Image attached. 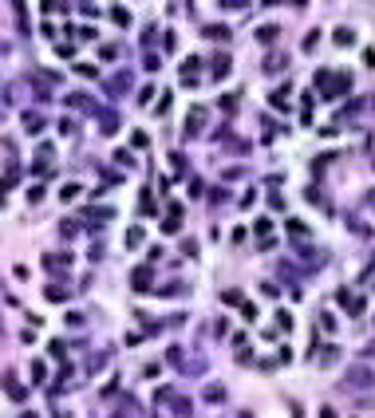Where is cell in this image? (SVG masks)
I'll list each match as a JSON object with an SVG mask.
<instances>
[{
    "mask_svg": "<svg viewBox=\"0 0 375 418\" xmlns=\"http://www.w3.org/2000/svg\"><path fill=\"white\" fill-rule=\"evenodd\" d=\"M202 122H206V106H194L190 110V122H186V138H194L202 130Z\"/></svg>",
    "mask_w": 375,
    "mask_h": 418,
    "instance_id": "cell-1",
    "label": "cell"
},
{
    "mask_svg": "<svg viewBox=\"0 0 375 418\" xmlns=\"http://www.w3.org/2000/svg\"><path fill=\"white\" fill-rule=\"evenodd\" d=\"M352 40H356V32H352V28H336V44H340V48H344V44H352Z\"/></svg>",
    "mask_w": 375,
    "mask_h": 418,
    "instance_id": "cell-2",
    "label": "cell"
},
{
    "mask_svg": "<svg viewBox=\"0 0 375 418\" xmlns=\"http://www.w3.org/2000/svg\"><path fill=\"white\" fill-rule=\"evenodd\" d=\"M111 16H115V24H126V20H130V12H126V8H115Z\"/></svg>",
    "mask_w": 375,
    "mask_h": 418,
    "instance_id": "cell-3",
    "label": "cell"
},
{
    "mask_svg": "<svg viewBox=\"0 0 375 418\" xmlns=\"http://www.w3.org/2000/svg\"><path fill=\"white\" fill-rule=\"evenodd\" d=\"M126 245L134 249V245H142V229H130V237H126Z\"/></svg>",
    "mask_w": 375,
    "mask_h": 418,
    "instance_id": "cell-4",
    "label": "cell"
},
{
    "mask_svg": "<svg viewBox=\"0 0 375 418\" xmlns=\"http://www.w3.org/2000/svg\"><path fill=\"white\" fill-rule=\"evenodd\" d=\"M368 202H372V206H375V194H372V198H368Z\"/></svg>",
    "mask_w": 375,
    "mask_h": 418,
    "instance_id": "cell-5",
    "label": "cell"
}]
</instances>
